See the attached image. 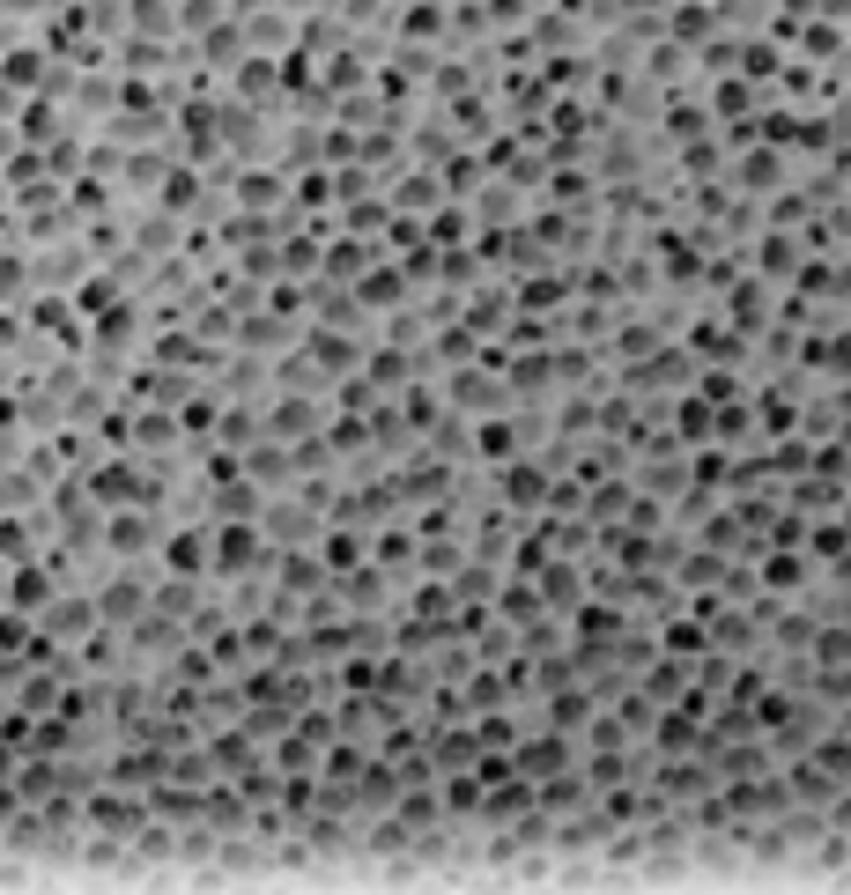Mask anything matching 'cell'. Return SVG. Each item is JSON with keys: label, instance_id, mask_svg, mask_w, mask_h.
I'll use <instances>...</instances> for the list:
<instances>
[{"label": "cell", "instance_id": "cell-1", "mask_svg": "<svg viewBox=\"0 0 851 895\" xmlns=\"http://www.w3.org/2000/svg\"><path fill=\"white\" fill-rule=\"evenodd\" d=\"M104 614H111V622H127V614H141V592H134V585H119V592H104Z\"/></svg>", "mask_w": 851, "mask_h": 895}]
</instances>
